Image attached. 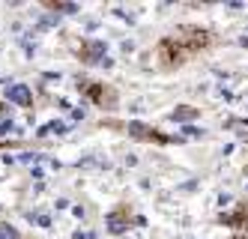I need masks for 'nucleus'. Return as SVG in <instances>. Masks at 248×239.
Masks as SVG:
<instances>
[{
  "label": "nucleus",
  "instance_id": "nucleus-1",
  "mask_svg": "<svg viewBox=\"0 0 248 239\" xmlns=\"http://www.w3.org/2000/svg\"><path fill=\"white\" fill-rule=\"evenodd\" d=\"M158 57H162L165 66H180V63L188 57V48L176 39V36H170V39H162V42H158Z\"/></svg>",
  "mask_w": 248,
  "mask_h": 239
},
{
  "label": "nucleus",
  "instance_id": "nucleus-2",
  "mask_svg": "<svg viewBox=\"0 0 248 239\" xmlns=\"http://www.w3.org/2000/svg\"><path fill=\"white\" fill-rule=\"evenodd\" d=\"M81 90H84V96H90V99H93L96 105H102V108H114V105H117L114 90L105 87V84H99V81H81Z\"/></svg>",
  "mask_w": 248,
  "mask_h": 239
},
{
  "label": "nucleus",
  "instance_id": "nucleus-3",
  "mask_svg": "<svg viewBox=\"0 0 248 239\" xmlns=\"http://www.w3.org/2000/svg\"><path fill=\"white\" fill-rule=\"evenodd\" d=\"M129 135H132V138H144V141H158V143H170V138H168V135L155 132V128H150V126H144V123H129Z\"/></svg>",
  "mask_w": 248,
  "mask_h": 239
},
{
  "label": "nucleus",
  "instance_id": "nucleus-4",
  "mask_svg": "<svg viewBox=\"0 0 248 239\" xmlns=\"http://www.w3.org/2000/svg\"><path fill=\"white\" fill-rule=\"evenodd\" d=\"M105 42H84L81 48H78V57L84 60V63H102L105 60Z\"/></svg>",
  "mask_w": 248,
  "mask_h": 239
},
{
  "label": "nucleus",
  "instance_id": "nucleus-5",
  "mask_svg": "<svg viewBox=\"0 0 248 239\" xmlns=\"http://www.w3.org/2000/svg\"><path fill=\"white\" fill-rule=\"evenodd\" d=\"M6 99H9L12 105L33 108V90H30V87H24V84H12V87L6 90Z\"/></svg>",
  "mask_w": 248,
  "mask_h": 239
},
{
  "label": "nucleus",
  "instance_id": "nucleus-6",
  "mask_svg": "<svg viewBox=\"0 0 248 239\" xmlns=\"http://www.w3.org/2000/svg\"><path fill=\"white\" fill-rule=\"evenodd\" d=\"M108 230H111V233L129 230V215L123 212V209H120V212H111V215H108Z\"/></svg>",
  "mask_w": 248,
  "mask_h": 239
},
{
  "label": "nucleus",
  "instance_id": "nucleus-7",
  "mask_svg": "<svg viewBox=\"0 0 248 239\" xmlns=\"http://www.w3.org/2000/svg\"><path fill=\"white\" fill-rule=\"evenodd\" d=\"M186 117L194 120V117H198V108H186V105H183V108H176V111H173V120H180V123H183Z\"/></svg>",
  "mask_w": 248,
  "mask_h": 239
},
{
  "label": "nucleus",
  "instance_id": "nucleus-8",
  "mask_svg": "<svg viewBox=\"0 0 248 239\" xmlns=\"http://www.w3.org/2000/svg\"><path fill=\"white\" fill-rule=\"evenodd\" d=\"M230 215H233V218H230L233 224H245V222H248V207H242V204H239V207H236L233 212H230Z\"/></svg>",
  "mask_w": 248,
  "mask_h": 239
},
{
  "label": "nucleus",
  "instance_id": "nucleus-9",
  "mask_svg": "<svg viewBox=\"0 0 248 239\" xmlns=\"http://www.w3.org/2000/svg\"><path fill=\"white\" fill-rule=\"evenodd\" d=\"M0 239H21L18 233H15L9 224H0Z\"/></svg>",
  "mask_w": 248,
  "mask_h": 239
},
{
  "label": "nucleus",
  "instance_id": "nucleus-10",
  "mask_svg": "<svg viewBox=\"0 0 248 239\" xmlns=\"http://www.w3.org/2000/svg\"><path fill=\"white\" fill-rule=\"evenodd\" d=\"M9 128H12V120H0V135H6Z\"/></svg>",
  "mask_w": 248,
  "mask_h": 239
}]
</instances>
